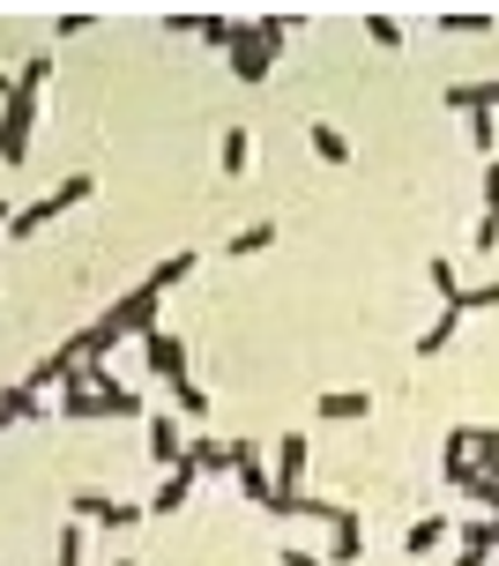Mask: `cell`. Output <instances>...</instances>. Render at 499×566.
Here are the masks:
<instances>
[{
    "label": "cell",
    "mask_w": 499,
    "mask_h": 566,
    "mask_svg": "<svg viewBox=\"0 0 499 566\" xmlns=\"http://www.w3.org/2000/svg\"><path fill=\"white\" fill-rule=\"evenodd\" d=\"M90 195H97V179H90V171H67V179H60L53 195H38V201H23V209H15L8 239H38L45 224H60V217H67L75 201H90Z\"/></svg>",
    "instance_id": "cell-1"
},
{
    "label": "cell",
    "mask_w": 499,
    "mask_h": 566,
    "mask_svg": "<svg viewBox=\"0 0 499 566\" xmlns=\"http://www.w3.org/2000/svg\"><path fill=\"white\" fill-rule=\"evenodd\" d=\"M157 313H165V283H157V276H142L135 283V291H119V298H112V306H105V321H112V328H119V336H149V328H165V321H157Z\"/></svg>",
    "instance_id": "cell-2"
},
{
    "label": "cell",
    "mask_w": 499,
    "mask_h": 566,
    "mask_svg": "<svg viewBox=\"0 0 499 566\" xmlns=\"http://www.w3.org/2000/svg\"><path fill=\"white\" fill-rule=\"evenodd\" d=\"M38 97H45V90H23V83H15V97L0 105V165H23V157H30V127H38Z\"/></svg>",
    "instance_id": "cell-3"
},
{
    "label": "cell",
    "mask_w": 499,
    "mask_h": 566,
    "mask_svg": "<svg viewBox=\"0 0 499 566\" xmlns=\"http://www.w3.org/2000/svg\"><path fill=\"white\" fill-rule=\"evenodd\" d=\"M75 522H105V530H142V522H149V500H112V492L83 484V492H75Z\"/></svg>",
    "instance_id": "cell-4"
},
{
    "label": "cell",
    "mask_w": 499,
    "mask_h": 566,
    "mask_svg": "<svg viewBox=\"0 0 499 566\" xmlns=\"http://www.w3.org/2000/svg\"><path fill=\"white\" fill-rule=\"evenodd\" d=\"M277 60L283 53H269V45H261V30H239V38H231V53H223V67H231V75H239V83H269V75H277Z\"/></svg>",
    "instance_id": "cell-5"
},
{
    "label": "cell",
    "mask_w": 499,
    "mask_h": 566,
    "mask_svg": "<svg viewBox=\"0 0 499 566\" xmlns=\"http://www.w3.org/2000/svg\"><path fill=\"white\" fill-rule=\"evenodd\" d=\"M142 366H149V380L179 388V380H187V343L171 336V328H149V336H142Z\"/></svg>",
    "instance_id": "cell-6"
},
{
    "label": "cell",
    "mask_w": 499,
    "mask_h": 566,
    "mask_svg": "<svg viewBox=\"0 0 499 566\" xmlns=\"http://www.w3.org/2000/svg\"><path fill=\"white\" fill-rule=\"evenodd\" d=\"M149 462L157 470H179L187 462V418L179 410H149Z\"/></svg>",
    "instance_id": "cell-7"
},
{
    "label": "cell",
    "mask_w": 499,
    "mask_h": 566,
    "mask_svg": "<svg viewBox=\"0 0 499 566\" xmlns=\"http://www.w3.org/2000/svg\"><path fill=\"white\" fill-rule=\"evenodd\" d=\"M305 462H313V440L305 432H283L269 448V470H277V492H305Z\"/></svg>",
    "instance_id": "cell-8"
},
{
    "label": "cell",
    "mask_w": 499,
    "mask_h": 566,
    "mask_svg": "<svg viewBox=\"0 0 499 566\" xmlns=\"http://www.w3.org/2000/svg\"><path fill=\"white\" fill-rule=\"evenodd\" d=\"M187 470H195V478H223V470H239V440H209V432L187 440Z\"/></svg>",
    "instance_id": "cell-9"
},
{
    "label": "cell",
    "mask_w": 499,
    "mask_h": 566,
    "mask_svg": "<svg viewBox=\"0 0 499 566\" xmlns=\"http://www.w3.org/2000/svg\"><path fill=\"white\" fill-rule=\"evenodd\" d=\"M283 231H277V217H253V224H239L231 239H223V261H253V254H269Z\"/></svg>",
    "instance_id": "cell-10"
},
{
    "label": "cell",
    "mask_w": 499,
    "mask_h": 566,
    "mask_svg": "<svg viewBox=\"0 0 499 566\" xmlns=\"http://www.w3.org/2000/svg\"><path fill=\"white\" fill-rule=\"evenodd\" d=\"M195 470H187V462H179V470H165V478H157V492H149V514H157V522H165V514H179L187 507V500H195Z\"/></svg>",
    "instance_id": "cell-11"
},
{
    "label": "cell",
    "mask_w": 499,
    "mask_h": 566,
    "mask_svg": "<svg viewBox=\"0 0 499 566\" xmlns=\"http://www.w3.org/2000/svg\"><path fill=\"white\" fill-rule=\"evenodd\" d=\"M329 424H358V418H373V396L365 388H321V402H313Z\"/></svg>",
    "instance_id": "cell-12"
},
{
    "label": "cell",
    "mask_w": 499,
    "mask_h": 566,
    "mask_svg": "<svg viewBox=\"0 0 499 566\" xmlns=\"http://www.w3.org/2000/svg\"><path fill=\"white\" fill-rule=\"evenodd\" d=\"M67 380H75L67 343H60V350H38V358H30V373H23V388H38V396H45V388H67Z\"/></svg>",
    "instance_id": "cell-13"
},
{
    "label": "cell",
    "mask_w": 499,
    "mask_h": 566,
    "mask_svg": "<svg viewBox=\"0 0 499 566\" xmlns=\"http://www.w3.org/2000/svg\"><path fill=\"white\" fill-rule=\"evenodd\" d=\"M305 142H313V157H321V165H351V135H343V127H335V119H313V127H305Z\"/></svg>",
    "instance_id": "cell-14"
},
{
    "label": "cell",
    "mask_w": 499,
    "mask_h": 566,
    "mask_svg": "<svg viewBox=\"0 0 499 566\" xmlns=\"http://www.w3.org/2000/svg\"><path fill=\"white\" fill-rule=\"evenodd\" d=\"M447 537H455V522H447V514H417L410 537H403V552H410V559H425V552H440Z\"/></svg>",
    "instance_id": "cell-15"
},
{
    "label": "cell",
    "mask_w": 499,
    "mask_h": 566,
    "mask_svg": "<svg viewBox=\"0 0 499 566\" xmlns=\"http://www.w3.org/2000/svg\"><path fill=\"white\" fill-rule=\"evenodd\" d=\"M217 165H223V179H247V171H253V135H247V127H223Z\"/></svg>",
    "instance_id": "cell-16"
},
{
    "label": "cell",
    "mask_w": 499,
    "mask_h": 566,
    "mask_svg": "<svg viewBox=\"0 0 499 566\" xmlns=\"http://www.w3.org/2000/svg\"><path fill=\"white\" fill-rule=\"evenodd\" d=\"M462 432V448H470V462L485 470V478H499V424H455Z\"/></svg>",
    "instance_id": "cell-17"
},
{
    "label": "cell",
    "mask_w": 499,
    "mask_h": 566,
    "mask_svg": "<svg viewBox=\"0 0 499 566\" xmlns=\"http://www.w3.org/2000/svg\"><path fill=\"white\" fill-rule=\"evenodd\" d=\"M0 402H8V418H15V424H45V418H53V410H45V396H38V388H23V380H15V388H0Z\"/></svg>",
    "instance_id": "cell-18"
},
{
    "label": "cell",
    "mask_w": 499,
    "mask_h": 566,
    "mask_svg": "<svg viewBox=\"0 0 499 566\" xmlns=\"http://www.w3.org/2000/svg\"><path fill=\"white\" fill-rule=\"evenodd\" d=\"M455 113H499V83H447Z\"/></svg>",
    "instance_id": "cell-19"
},
{
    "label": "cell",
    "mask_w": 499,
    "mask_h": 566,
    "mask_svg": "<svg viewBox=\"0 0 499 566\" xmlns=\"http://www.w3.org/2000/svg\"><path fill=\"white\" fill-rule=\"evenodd\" d=\"M53 566H90V522H67L53 537Z\"/></svg>",
    "instance_id": "cell-20"
},
{
    "label": "cell",
    "mask_w": 499,
    "mask_h": 566,
    "mask_svg": "<svg viewBox=\"0 0 499 566\" xmlns=\"http://www.w3.org/2000/svg\"><path fill=\"white\" fill-rule=\"evenodd\" d=\"M455 336H462V313H455V306H440V321H433V328L417 336V358H440V350H447Z\"/></svg>",
    "instance_id": "cell-21"
},
{
    "label": "cell",
    "mask_w": 499,
    "mask_h": 566,
    "mask_svg": "<svg viewBox=\"0 0 499 566\" xmlns=\"http://www.w3.org/2000/svg\"><path fill=\"white\" fill-rule=\"evenodd\" d=\"M425 276H433V291H440V306H455V313H462V276H455V261H440V254H433V261H425Z\"/></svg>",
    "instance_id": "cell-22"
},
{
    "label": "cell",
    "mask_w": 499,
    "mask_h": 566,
    "mask_svg": "<svg viewBox=\"0 0 499 566\" xmlns=\"http://www.w3.org/2000/svg\"><path fill=\"white\" fill-rule=\"evenodd\" d=\"M440 30H455V38H485L492 15H485V8H440Z\"/></svg>",
    "instance_id": "cell-23"
},
{
    "label": "cell",
    "mask_w": 499,
    "mask_h": 566,
    "mask_svg": "<svg viewBox=\"0 0 499 566\" xmlns=\"http://www.w3.org/2000/svg\"><path fill=\"white\" fill-rule=\"evenodd\" d=\"M365 38H373L381 53H403V23H395L388 8H373V15H365Z\"/></svg>",
    "instance_id": "cell-24"
},
{
    "label": "cell",
    "mask_w": 499,
    "mask_h": 566,
    "mask_svg": "<svg viewBox=\"0 0 499 566\" xmlns=\"http://www.w3.org/2000/svg\"><path fill=\"white\" fill-rule=\"evenodd\" d=\"M462 552H470V559H492V552H499L492 514H485V522H462Z\"/></svg>",
    "instance_id": "cell-25"
},
{
    "label": "cell",
    "mask_w": 499,
    "mask_h": 566,
    "mask_svg": "<svg viewBox=\"0 0 499 566\" xmlns=\"http://www.w3.org/2000/svg\"><path fill=\"white\" fill-rule=\"evenodd\" d=\"M195 261H201V254H187V247H179V254H165V261H157V269H149V276L165 283V291H179V283L195 276Z\"/></svg>",
    "instance_id": "cell-26"
},
{
    "label": "cell",
    "mask_w": 499,
    "mask_h": 566,
    "mask_svg": "<svg viewBox=\"0 0 499 566\" xmlns=\"http://www.w3.org/2000/svg\"><path fill=\"white\" fill-rule=\"evenodd\" d=\"M171 410H179V418H209V396H201L195 380H179V388H171Z\"/></svg>",
    "instance_id": "cell-27"
},
{
    "label": "cell",
    "mask_w": 499,
    "mask_h": 566,
    "mask_svg": "<svg viewBox=\"0 0 499 566\" xmlns=\"http://www.w3.org/2000/svg\"><path fill=\"white\" fill-rule=\"evenodd\" d=\"M15 83H23V90H45V83H53V53H30L23 67H15Z\"/></svg>",
    "instance_id": "cell-28"
},
{
    "label": "cell",
    "mask_w": 499,
    "mask_h": 566,
    "mask_svg": "<svg viewBox=\"0 0 499 566\" xmlns=\"http://www.w3.org/2000/svg\"><path fill=\"white\" fill-rule=\"evenodd\" d=\"M470 142L485 149V157H499V119L492 113H470Z\"/></svg>",
    "instance_id": "cell-29"
},
{
    "label": "cell",
    "mask_w": 499,
    "mask_h": 566,
    "mask_svg": "<svg viewBox=\"0 0 499 566\" xmlns=\"http://www.w3.org/2000/svg\"><path fill=\"white\" fill-rule=\"evenodd\" d=\"M462 313H499V283H477V291H462Z\"/></svg>",
    "instance_id": "cell-30"
},
{
    "label": "cell",
    "mask_w": 499,
    "mask_h": 566,
    "mask_svg": "<svg viewBox=\"0 0 499 566\" xmlns=\"http://www.w3.org/2000/svg\"><path fill=\"white\" fill-rule=\"evenodd\" d=\"M53 30H60V38H83V30H90V8H67V15H60Z\"/></svg>",
    "instance_id": "cell-31"
},
{
    "label": "cell",
    "mask_w": 499,
    "mask_h": 566,
    "mask_svg": "<svg viewBox=\"0 0 499 566\" xmlns=\"http://www.w3.org/2000/svg\"><path fill=\"white\" fill-rule=\"evenodd\" d=\"M492 247H499V217L485 209V224H477V254H492Z\"/></svg>",
    "instance_id": "cell-32"
},
{
    "label": "cell",
    "mask_w": 499,
    "mask_h": 566,
    "mask_svg": "<svg viewBox=\"0 0 499 566\" xmlns=\"http://www.w3.org/2000/svg\"><path fill=\"white\" fill-rule=\"evenodd\" d=\"M277 566H329V559H313V552H299V544H283V552H277Z\"/></svg>",
    "instance_id": "cell-33"
},
{
    "label": "cell",
    "mask_w": 499,
    "mask_h": 566,
    "mask_svg": "<svg viewBox=\"0 0 499 566\" xmlns=\"http://www.w3.org/2000/svg\"><path fill=\"white\" fill-rule=\"evenodd\" d=\"M485 209H492V217H499V157H492V165H485Z\"/></svg>",
    "instance_id": "cell-34"
},
{
    "label": "cell",
    "mask_w": 499,
    "mask_h": 566,
    "mask_svg": "<svg viewBox=\"0 0 499 566\" xmlns=\"http://www.w3.org/2000/svg\"><path fill=\"white\" fill-rule=\"evenodd\" d=\"M8 97H15V75H8V67H0V105H8Z\"/></svg>",
    "instance_id": "cell-35"
},
{
    "label": "cell",
    "mask_w": 499,
    "mask_h": 566,
    "mask_svg": "<svg viewBox=\"0 0 499 566\" xmlns=\"http://www.w3.org/2000/svg\"><path fill=\"white\" fill-rule=\"evenodd\" d=\"M8 224H15V209H8V201H0V231H8Z\"/></svg>",
    "instance_id": "cell-36"
},
{
    "label": "cell",
    "mask_w": 499,
    "mask_h": 566,
    "mask_svg": "<svg viewBox=\"0 0 499 566\" xmlns=\"http://www.w3.org/2000/svg\"><path fill=\"white\" fill-rule=\"evenodd\" d=\"M8 424H15V418H8V402H0V432H8Z\"/></svg>",
    "instance_id": "cell-37"
},
{
    "label": "cell",
    "mask_w": 499,
    "mask_h": 566,
    "mask_svg": "<svg viewBox=\"0 0 499 566\" xmlns=\"http://www.w3.org/2000/svg\"><path fill=\"white\" fill-rule=\"evenodd\" d=\"M455 566H485V559H470V552H462V559H455Z\"/></svg>",
    "instance_id": "cell-38"
},
{
    "label": "cell",
    "mask_w": 499,
    "mask_h": 566,
    "mask_svg": "<svg viewBox=\"0 0 499 566\" xmlns=\"http://www.w3.org/2000/svg\"><path fill=\"white\" fill-rule=\"evenodd\" d=\"M112 566H135V559H112Z\"/></svg>",
    "instance_id": "cell-39"
}]
</instances>
